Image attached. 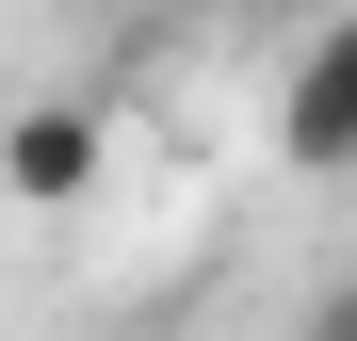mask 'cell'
Wrapping results in <instances>:
<instances>
[{
	"instance_id": "4",
	"label": "cell",
	"mask_w": 357,
	"mask_h": 341,
	"mask_svg": "<svg viewBox=\"0 0 357 341\" xmlns=\"http://www.w3.org/2000/svg\"><path fill=\"white\" fill-rule=\"evenodd\" d=\"M178 17H244V0H178Z\"/></svg>"
},
{
	"instance_id": "2",
	"label": "cell",
	"mask_w": 357,
	"mask_h": 341,
	"mask_svg": "<svg viewBox=\"0 0 357 341\" xmlns=\"http://www.w3.org/2000/svg\"><path fill=\"white\" fill-rule=\"evenodd\" d=\"M98 162H114L98 98H33V114H0V179H17L33 211H82V195H98Z\"/></svg>"
},
{
	"instance_id": "1",
	"label": "cell",
	"mask_w": 357,
	"mask_h": 341,
	"mask_svg": "<svg viewBox=\"0 0 357 341\" xmlns=\"http://www.w3.org/2000/svg\"><path fill=\"white\" fill-rule=\"evenodd\" d=\"M276 162L292 179H357V17H325L276 82Z\"/></svg>"
},
{
	"instance_id": "3",
	"label": "cell",
	"mask_w": 357,
	"mask_h": 341,
	"mask_svg": "<svg viewBox=\"0 0 357 341\" xmlns=\"http://www.w3.org/2000/svg\"><path fill=\"white\" fill-rule=\"evenodd\" d=\"M292 341H357V276H341V293H325L309 325H292Z\"/></svg>"
}]
</instances>
